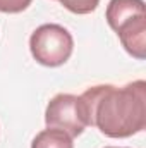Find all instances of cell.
Returning a JSON list of instances; mask_svg holds the SVG:
<instances>
[{
    "label": "cell",
    "mask_w": 146,
    "mask_h": 148,
    "mask_svg": "<svg viewBox=\"0 0 146 148\" xmlns=\"http://www.w3.org/2000/svg\"><path fill=\"white\" fill-rule=\"evenodd\" d=\"M31 148H74V143L65 131L57 127H46L33 138Z\"/></svg>",
    "instance_id": "obj_5"
},
{
    "label": "cell",
    "mask_w": 146,
    "mask_h": 148,
    "mask_svg": "<svg viewBox=\"0 0 146 148\" xmlns=\"http://www.w3.org/2000/svg\"><path fill=\"white\" fill-rule=\"evenodd\" d=\"M55 2L64 5L69 12L79 14V16L91 14L98 7V3H100V0H55Z\"/></svg>",
    "instance_id": "obj_6"
},
{
    "label": "cell",
    "mask_w": 146,
    "mask_h": 148,
    "mask_svg": "<svg viewBox=\"0 0 146 148\" xmlns=\"http://www.w3.org/2000/svg\"><path fill=\"white\" fill-rule=\"evenodd\" d=\"M88 126H96L108 138H129L146 127V83L132 81L89 86L81 97Z\"/></svg>",
    "instance_id": "obj_1"
},
{
    "label": "cell",
    "mask_w": 146,
    "mask_h": 148,
    "mask_svg": "<svg viewBox=\"0 0 146 148\" xmlns=\"http://www.w3.org/2000/svg\"><path fill=\"white\" fill-rule=\"evenodd\" d=\"M45 122L48 127L65 131L71 138L83 134V131L88 127L81 98L71 93H59L48 102Z\"/></svg>",
    "instance_id": "obj_4"
},
{
    "label": "cell",
    "mask_w": 146,
    "mask_h": 148,
    "mask_svg": "<svg viewBox=\"0 0 146 148\" xmlns=\"http://www.w3.org/2000/svg\"><path fill=\"white\" fill-rule=\"evenodd\" d=\"M105 17L126 52L134 59L143 60L146 57L145 0H110Z\"/></svg>",
    "instance_id": "obj_2"
},
{
    "label": "cell",
    "mask_w": 146,
    "mask_h": 148,
    "mask_svg": "<svg viewBox=\"0 0 146 148\" xmlns=\"http://www.w3.org/2000/svg\"><path fill=\"white\" fill-rule=\"evenodd\" d=\"M105 148H117V147H105ZM119 148H124V147H119Z\"/></svg>",
    "instance_id": "obj_8"
},
{
    "label": "cell",
    "mask_w": 146,
    "mask_h": 148,
    "mask_svg": "<svg viewBox=\"0 0 146 148\" xmlns=\"http://www.w3.org/2000/svg\"><path fill=\"white\" fill-rule=\"evenodd\" d=\"M33 0H0V12L3 14H19L31 5Z\"/></svg>",
    "instance_id": "obj_7"
},
{
    "label": "cell",
    "mask_w": 146,
    "mask_h": 148,
    "mask_svg": "<svg viewBox=\"0 0 146 148\" xmlns=\"http://www.w3.org/2000/svg\"><path fill=\"white\" fill-rule=\"evenodd\" d=\"M29 50L38 64L59 67L71 59L74 40L72 35L60 24H41L29 38Z\"/></svg>",
    "instance_id": "obj_3"
}]
</instances>
